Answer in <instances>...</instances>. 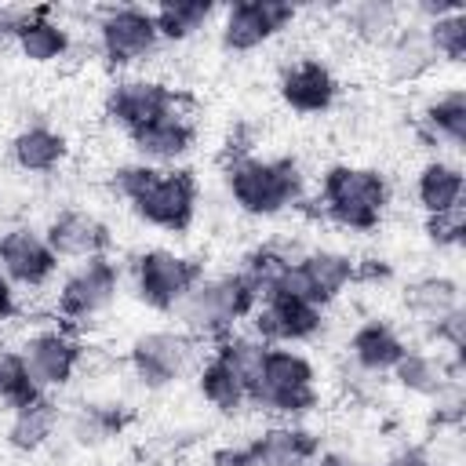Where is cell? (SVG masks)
I'll list each match as a JSON object with an SVG mask.
<instances>
[{
	"label": "cell",
	"mask_w": 466,
	"mask_h": 466,
	"mask_svg": "<svg viewBox=\"0 0 466 466\" xmlns=\"http://www.w3.org/2000/svg\"><path fill=\"white\" fill-rule=\"evenodd\" d=\"M229 200L255 218H273L302 197V171L291 157H237L226 164Z\"/></svg>",
	"instance_id": "6da1fadb"
},
{
	"label": "cell",
	"mask_w": 466,
	"mask_h": 466,
	"mask_svg": "<svg viewBox=\"0 0 466 466\" xmlns=\"http://www.w3.org/2000/svg\"><path fill=\"white\" fill-rule=\"evenodd\" d=\"M255 302H258V291L237 269V273H222V277H200L193 284V291L175 306V313H178L186 335L218 342V339L233 335L237 320L251 317Z\"/></svg>",
	"instance_id": "7a4b0ae2"
},
{
	"label": "cell",
	"mask_w": 466,
	"mask_h": 466,
	"mask_svg": "<svg viewBox=\"0 0 466 466\" xmlns=\"http://www.w3.org/2000/svg\"><path fill=\"white\" fill-rule=\"evenodd\" d=\"M386 204H390V182L375 167L335 164L320 178L324 215L350 233H371L382 222Z\"/></svg>",
	"instance_id": "3957f363"
},
{
	"label": "cell",
	"mask_w": 466,
	"mask_h": 466,
	"mask_svg": "<svg viewBox=\"0 0 466 466\" xmlns=\"http://www.w3.org/2000/svg\"><path fill=\"white\" fill-rule=\"evenodd\" d=\"M317 400H320V393H317L313 360L291 346H266L262 371H258V382H255L248 404L295 422L299 415L313 411Z\"/></svg>",
	"instance_id": "277c9868"
},
{
	"label": "cell",
	"mask_w": 466,
	"mask_h": 466,
	"mask_svg": "<svg viewBox=\"0 0 466 466\" xmlns=\"http://www.w3.org/2000/svg\"><path fill=\"white\" fill-rule=\"evenodd\" d=\"M197 200H200V189H197V178L186 167H171V171L157 167L149 175V182L127 204L146 226L182 233L197 218Z\"/></svg>",
	"instance_id": "5b68a950"
},
{
	"label": "cell",
	"mask_w": 466,
	"mask_h": 466,
	"mask_svg": "<svg viewBox=\"0 0 466 466\" xmlns=\"http://www.w3.org/2000/svg\"><path fill=\"white\" fill-rule=\"evenodd\" d=\"M135 277V295L157 309V313H175V306L193 291V284L204 277L200 262L167 251V248H149L131 262Z\"/></svg>",
	"instance_id": "8992f818"
},
{
	"label": "cell",
	"mask_w": 466,
	"mask_h": 466,
	"mask_svg": "<svg viewBox=\"0 0 466 466\" xmlns=\"http://www.w3.org/2000/svg\"><path fill=\"white\" fill-rule=\"evenodd\" d=\"M95 36H98V51L106 62L113 66H135L146 62L149 55H157L160 47V33L153 22V7H106L95 22Z\"/></svg>",
	"instance_id": "52a82bcc"
},
{
	"label": "cell",
	"mask_w": 466,
	"mask_h": 466,
	"mask_svg": "<svg viewBox=\"0 0 466 466\" xmlns=\"http://www.w3.org/2000/svg\"><path fill=\"white\" fill-rule=\"evenodd\" d=\"M197 360V339L186 335L182 328H160V331H146L131 342L127 350V364L135 371V379L146 390H164L175 379H182Z\"/></svg>",
	"instance_id": "ba28073f"
},
{
	"label": "cell",
	"mask_w": 466,
	"mask_h": 466,
	"mask_svg": "<svg viewBox=\"0 0 466 466\" xmlns=\"http://www.w3.org/2000/svg\"><path fill=\"white\" fill-rule=\"evenodd\" d=\"M120 291V269L109 255H95L76 262V269L66 273L62 288H58V313L66 320H91L98 313H106L113 306Z\"/></svg>",
	"instance_id": "9c48e42d"
},
{
	"label": "cell",
	"mask_w": 466,
	"mask_h": 466,
	"mask_svg": "<svg viewBox=\"0 0 466 466\" xmlns=\"http://www.w3.org/2000/svg\"><path fill=\"white\" fill-rule=\"evenodd\" d=\"M295 15H299L295 4L284 0H240L222 11V25H218L222 47L233 55H248L269 44L277 33H284L295 22Z\"/></svg>",
	"instance_id": "30bf717a"
},
{
	"label": "cell",
	"mask_w": 466,
	"mask_h": 466,
	"mask_svg": "<svg viewBox=\"0 0 466 466\" xmlns=\"http://www.w3.org/2000/svg\"><path fill=\"white\" fill-rule=\"evenodd\" d=\"M251 335L266 346H295L309 342L324 328V306L288 299V295H262L251 309Z\"/></svg>",
	"instance_id": "8fae6325"
},
{
	"label": "cell",
	"mask_w": 466,
	"mask_h": 466,
	"mask_svg": "<svg viewBox=\"0 0 466 466\" xmlns=\"http://www.w3.org/2000/svg\"><path fill=\"white\" fill-rule=\"evenodd\" d=\"M106 116L120 127V131H138L160 116H171L178 113V95L175 87L160 84V80H149V76H127V80H116L109 91H106Z\"/></svg>",
	"instance_id": "7c38bea8"
},
{
	"label": "cell",
	"mask_w": 466,
	"mask_h": 466,
	"mask_svg": "<svg viewBox=\"0 0 466 466\" xmlns=\"http://www.w3.org/2000/svg\"><path fill=\"white\" fill-rule=\"evenodd\" d=\"M0 273L18 288H44L58 273V255L44 240V229L11 226L0 233Z\"/></svg>",
	"instance_id": "4fadbf2b"
},
{
	"label": "cell",
	"mask_w": 466,
	"mask_h": 466,
	"mask_svg": "<svg viewBox=\"0 0 466 466\" xmlns=\"http://www.w3.org/2000/svg\"><path fill=\"white\" fill-rule=\"evenodd\" d=\"M18 353L25 360V371H29V382L36 386V393H51V390L66 386L73 379V371L80 368V357H84L80 342L58 328L29 335V342Z\"/></svg>",
	"instance_id": "5bb4252c"
},
{
	"label": "cell",
	"mask_w": 466,
	"mask_h": 466,
	"mask_svg": "<svg viewBox=\"0 0 466 466\" xmlns=\"http://www.w3.org/2000/svg\"><path fill=\"white\" fill-rule=\"evenodd\" d=\"M44 240L51 244V251H55L58 258H73V262L106 255L109 244H113L109 226H106L95 211H84V208H66V211H58V215L44 226Z\"/></svg>",
	"instance_id": "9a60e30c"
},
{
	"label": "cell",
	"mask_w": 466,
	"mask_h": 466,
	"mask_svg": "<svg viewBox=\"0 0 466 466\" xmlns=\"http://www.w3.org/2000/svg\"><path fill=\"white\" fill-rule=\"evenodd\" d=\"M280 98L295 113H324L335 106L339 80L320 58H299L280 69Z\"/></svg>",
	"instance_id": "2e32d148"
},
{
	"label": "cell",
	"mask_w": 466,
	"mask_h": 466,
	"mask_svg": "<svg viewBox=\"0 0 466 466\" xmlns=\"http://www.w3.org/2000/svg\"><path fill=\"white\" fill-rule=\"evenodd\" d=\"M131 138V149L138 153L142 164L149 167H167V164H178L189 149H193V124L182 116V113H171V116H160L138 131L127 135Z\"/></svg>",
	"instance_id": "e0dca14e"
},
{
	"label": "cell",
	"mask_w": 466,
	"mask_h": 466,
	"mask_svg": "<svg viewBox=\"0 0 466 466\" xmlns=\"http://www.w3.org/2000/svg\"><path fill=\"white\" fill-rule=\"evenodd\" d=\"M346 350H350V360H353L357 371L386 375V371H393V364L408 353V342L397 335L393 324H386V320L375 317V320H364V324L353 328Z\"/></svg>",
	"instance_id": "ac0fdd59"
},
{
	"label": "cell",
	"mask_w": 466,
	"mask_h": 466,
	"mask_svg": "<svg viewBox=\"0 0 466 466\" xmlns=\"http://www.w3.org/2000/svg\"><path fill=\"white\" fill-rule=\"evenodd\" d=\"M15 47L22 51V58L47 66V62H58L69 55L73 36L62 22L51 18V7H25V18L15 33Z\"/></svg>",
	"instance_id": "d6986e66"
},
{
	"label": "cell",
	"mask_w": 466,
	"mask_h": 466,
	"mask_svg": "<svg viewBox=\"0 0 466 466\" xmlns=\"http://www.w3.org/2000/svg\"><path fill=\"white\" fill-rule=\"evenodd\" d=\"M415 200L426 211V218L459 211L462 208V167L444 157L426 160L415 175Z\"/></svg>",
	"instance_id": "ffe728a7"
},
{
	"label": "cell",
	"mask_w": 466,
	"mask_h": 466,
	"mask_svg": "<svg viewBox=\"0 0 466 466\" xmlns=\"http://www.w3.org/2000/svg\"><path fill=\"white\" fill-rule=\"evenodd\" d=\"M393 382L415 397H437L444 393L451 382H459V360H444L441 353H422V350H408L397 364H393Z\"/></svg>",
	"instance_id": "44dd1931"
},
{
	"label": "cell",
	"mask_w": 466,
	"mask_h": 466,
	"mask_svg": "<svg viewBox=\"0 0 466 466\" xmlns=\"http://www.w3.org/2000/svg\"><path fill=\"white\" fill-rule=\"evenodd\" d=\"M309 288H313V299L320 306H328L331 299H339L353 280H357V262L346 255V251H335V248H313L299 258Z\"/></svg>",
	"instance_id": "7402d4cb"
},
{
	"label": "cell",
	"mask_w": 466,
	"mask_h": 466,
	"mask_svg": "<svg viewBox=\"0 0 466 466\" xmlns=\"http://www.w3.org/2000/svg\"><path fill=\"white\" fill-rule=\"evenodd\" d=\"M404 302L415 320L437 328L444 317L462 309V288H459V280H451L444 273H430V277H419L415 284H408Z\"/></svg>",
	"instance_id": "603a6c76"
},
{
	"label": "cell",
	"mask_w": 466,
	"mask_h": 466,
	"mask_svg": "<svg viewBox=\"0 0 466 466\" xmlns=\"http://www.w3.org/2000/svg\"><path fill=\"white\" fill-rule=\"evenodd\" d=\"M58 426V404L51 400V393H36L33 400L11 408V422H7V444L18 451H36L51 441Z\"/></svg>",
	"instance_id": "cb8c5ba5"
},
{
	"label": "cell",
	"mask_w": 466,
	"mask_h": 466,
	"mask_svg": "<svg viewBox=\"0 0 466 466\" xmlns=\"http://www.w3.org/2000/svg\"><path fill=\"white\" fill-rule=\"evenodd\" d=\"M433 66H437V58H433L422 22H408L386 40V69L393 80H419Z\"/></svg>",
	"instance_id": "d4e9b609"
},
{
	"label": "cell",
	"mask_w": 466,
	"mask_h": 466,
	"mask_svg": "<svg viewBox=\"0 0 466 466\" xmlns=\"http://www.w3.org/2000/svg\"><path fill=\"white\" fill-rule=\"evenodd\" d=\"M426 142H444L451 149H462L466 146V91L462 87H448L441 91L426 109H422V120H419Z\"/></svg>",
	"instance_id": "484cf974"
},
{
	"label": "cell",
	"mask_w": 466,
	"mask_h": 466,
	"mask_svg": "<svg viewBox=\"0 0 466 466\" xmlns=\"http://www.w3.org/2000/svg\"><path fill=\"white\" fill-rule=\"evenodd\" d=\"M11 160L29 175H47L66 160V138L47 124H29L11 138Z\"/></svg>",
	"instance_id": "4316f807"
},
{
	"label": "cell",
	"mask_w": 466,
	"mask_h": 466,
	"mask_svg": "<svg viewBox=\"0 0 466 466\" xmlns=\"http://www.w3.org/2000/svg\"><path fill=\"white\" fill-rule=\"evenodd\" d=\"M197 386H200V397L222 411V415H237L244 404H248V390L240 386V379L233 375V368L211 350L208 360L197 368Z\"/></svg>",
	"instance_id": "83f0119b"
},
{
	"label": "cell",
	"mask_w": 466,
	"mask_h": 466,
	"mask_svg": "<svg viewBox=\"0 0 466 466\" xmlns=\"http://www.w3.org/2000/svg\"><path fill=\"white\" fill-rule=\"evenodd\" d=\"M400 7L390 0H360L346 7V29L368 44H386L400 29Z\"/></svg>",
	"instance_id": "f1b7e54d"
},
{
	"label": "cell",
	"mask_w": 466,
	"mask_h": 466,
	"mask_svg": "<svg viewBox=\"0 0 466 466\" xmlns=\"http://www.w3.org/2000/svg\"><path fill=\"white\" fill-rule=\"evenodd\" d=\"M211 18H215V4H204V0H178V4H160V7H153L157 33H160V40H171V44L189 40V36L200 33Z\"/></svg>",
	"instance_id": "f546056e"
},
{
	"label": "cell",
	"mask_w": 466,
	"mask_h": 466,
	"mask_svg": "<svg viewBox=\"0 0 466 466\" xmlns=\"http://www.w3.org/2000/svg\"><path fill=\"white\" fill-rule=\"evenodd\" d=\"M422 29H426V40H430L437 62H462L466 58V11H462V4L437 15Z\"/></svg>",
	"instance_id": "4dcf8cb0"
},
{
	"label": "cell",
	"mask_w": 466,
	"mask_h": 466,
	"mask_svg": "<svg viewBox=\"0 0 466 466\" xmlns=\"http://www.w3.org/2000/svg\"><path fill=\"white\" fill-rule=\"evenodd\" d=\"M33 397H36V386L29 382V371H25L22 353L0 346V400L7 408H18V404H25Z\"/></svg>",
	"instance_id": "1f68e13d"
},
{
	"label": "cell",
	"mask_w": 466,
	"mask_h": 466,
	"mask_svg": "<svg viewBox=\"0 0 466 466\" xmlns=\"http://www.w3.org/2000/svg\"><path fill=\"white\" fill-rule=\"evenodd\" d=\"M426 229H430V237L441 248H455L462 240V229H466V208L448 211V215H437V218H426Z\"/></svg>",
	"instance_id": "d6a6232c"
},
{
	"label": "cell",
	"mask_w": 466,
	"mask_h": 466,
	"mask_svg": "<svg viewBox=\"0 0 466 466\" xmlns=\"http://www.w3.org/2000/svg\"><path fill=\"white\" fill-rule=\"evenodd\" d=\"M22 18H25V7H7V4H0V40H15Z\"/></svg>",
	"instance_id": "836d02e7"
},
{
	"label": "cell",
	"mask_w": 466,
	"mask_h": 466,
	"mask_svg": "<svg viewBox=\"0 0 466 466\" xmlns=\"http://www.w3.org/2000/svg\"><path fill=\"white\" fill-rule=\"evenodd\" d=\"M313 466H368V462H360L357 455L339 451V448H320L317 459H313Z\"/></svg>",
	"instance_id": "e575fe53"
},
{
	"label": "cell",
	"mask_w": 466,
	"mask_h": 466,
	"mask_svg": "<svg viewBox=\"0 0 466 466\" xmlns=\"http://www.w3.org/2000/svg\"><path fill=\"white\" fill-rule=\"evenodd\" d=\"M15 309H18V302H15V284L0 273V320H7Z\"/></svg>",
	"instance_id": "d590c367"
},
{
	"label": "cell",
	"mask_w": 466,
	"mask_h": 466,
	"mask_svg": "<svg viewBox=\"0 0 466 466\" xmlns=\"http://www.w3.org/2000/svg\"><path fill=\"white\" fill-rule=\"evenodd\" d=\"M386 466H441V462L430 459V455H422V451H400V455H393Z\"/></svg>",
	"instance_id": "8d00e7d4"
}]
</instances>
